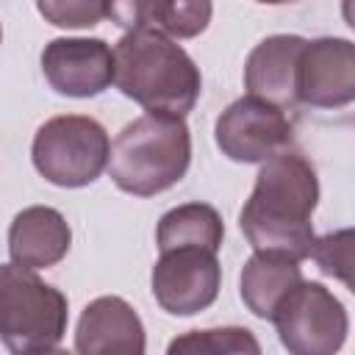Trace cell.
<instances>
[{
    "label": "cell",
    "mask_w": 355,
    "mask_h": 355,
    "mask_svg": "<svg viewBox=\"0 0 355 355\" xmlns=\"http://www.w3.org/2000/svg\"><path fill=\"white\" fill-rule=\"evenodd\" d=\"M111 14H128L119 22H128L130 28L147 25V28H153L169 39H191L208 28L214 6L205 0H194V3H183V0L161 3V0H155V3H122V6L111 3Z\"/></svg>",
    "instance_id": "2e32d148"
},
{
    "label": "cell",
    "mask_w": 355,
    "mask_h": 355,
    "mask_svg": "<svg viewBox=\"0 0 355 355\" xmlns=\"http://www.w3.org/2000/svg\"><path fill=\"white\" fill-rule=\"evenodd\" d=\"M311 258L319 263V269L344 286L352 288V230H336L322 239H313Z\"/></svg>",
    "instance_id": "ac0fdd59"
},
{
    "label": "cell",
    "mask_w": 355,
    "mask_h": 355,
    "mask_svg": "<svg viewBox=\"0 0 355 355\" xmlns=\"http://www.w3.org/2000/svg\"><path fill=\"white\" fill-rule=\"evenodd\" d=\"M294 100L311 108H341L355 100V44L338 36L305 39L297 72Z\"/></svg>",
    "instance_id": "9c48e42d"
},
{
    "label": "cell",
    "mask_w": 355,
    "mask_h": 355,
    "mask_svg": "<svg viewBox=\"0 0 355 355\" xmlns=\"http://www.w3.org/2000/svg\"><path fill=\"white\" fill-rule=\"evenodd\" d=\"M305 39L294 33H275L261 39L244 64V89L250 97L266 100L277 108H291L294 100V72Z\"/></svg>",
    "instance_id": "7c38bea8"
},
{
    "label": "cell",
    "mask_w": 355,
    "mask_h": 355,
    "mask_svg": "<svg viewBox=\"0 0 355 355\" xmlns=\"http://www.w3.org/2000/svg\"><path fill=\"white\" fill-rule=\"evenodd\" d=\"M319 202V178L300 153H277L263 161L255 186L239 214L241 233L255 252H277L294 261L311 258L313 211Z\"/></svg>",
    "instance_id": "6da1fadb"
},
{
    "label": "cell",
    "mask_w": 355,
    "mask_h": 355,
    "mask_svg": "<svg viewBox=\"0 0 355 355\" xmlns=\"http://www.w3.org/2000/svg\"><path fill=\"white\" fill-rule=\"evenodd\" d=\"M42 72L58 94L94 97L114 83V53L103 39H53L42 50Z\"/></svg>",
    "instance_id": "30bf717a"
},
{
    "label": "cell",
    "mask_w": 355,
    "mask_h": 355,
    "mask_svg": "<svg viewBox=\"0 0 355 355\" xmlns=\"http://www.w3.org/2000/svg\"><path fill=\"white\" fill-rule=\"evenodd\" d=\"M166 355H261V344L250 327L225 324L180 333L169 341Z\"/></svg>",
    "instance_id": "e0dca14e"
},
{
    "label": "cell",
    "mask_w": 355,
    "mask_h": 355,
    "mask_svg": "<svg viewBox=\"0 0 355 355\" xmlns=\"http://www.w3.org/2000/svg\"><path fill=\"white\" fill-rule=\"evenodd\" d=\"M272 322L288 355H338L349 333L341 300L313 280L291 288L275 308Z\"/></svg>",
    "instance_id": "8992f818"
},
{
    "label": "cell",
    "mask_w": 355,
    "mask_h": 355,
    "mask_svg": "<svg viewBox=\"0 0 355 355\" xmlns=\"http://www.w3.org/2000/svg\"><path fill=\"white\" fill-rule=\"evenodd\" d=\"M191 164V133L183 116L141 114L128 122L108 155V175L116 189L133 197H153L172 189Z\"/></svg>",
    "instance_id": "3957f363"
},
{
    "label": "cell",
    "mask_w": 355,
    "mask_h": 355,
    "mask_svg": "<svg viewBox=\"0 0 355 355\" xmlns=\"http://www.w3.org/2000/svg\"><path fill=\"white\" fill-rule=\"evenodd\" d=\"M72 244L69 222L61 211L50 205L22 208L8 227V255L11 263L25 269H47L55 266Z\"/></svg>",
    "instance_id": "4fadbf2b"
},
{
    "label": "cell",
    "mask_w": 355,
    "mask_h": 355,
    "mask_svg": "<svg viewBox=\"0 0 355 355\" xmlns=\"http://www.w3.org/2000/svg\"><path fill=\"white\" fill-rule=\"evenodd\" d=\"M67 297L33 269L0 263V341L11 355L58 347L67 333Z\"/></svg>",
    "instance_id": "277c9868"
},
{
    "label": "cell",
    "mask_w": 355,
    "mask_h": 355,
    "mask_svg": "<svg viewBox=\"0 0 355 355\" xmlns=\"http://www.w3.org/2000/svg\"><path fill=\"white\" fill-rule=\"evenodd\" d=\"M225 239L222 216L208 202H183L166 211L155 230L158 252L178 250V247H200L216 252Z\"/></svg>",
    "instance_id": "9a60e30c"
},
{
    "label": "cell",
    "mask_w": 355,
    "mask_h": 355,
    "mask_svg": "<svg viewBox=\"0 0 355 355\" xmlns=\"http://www.w3.org/2000/svg\"><path fill=\"white\" fill-rule=\"evenodd\" d=\"M33 355H72V352H67V349H61V347H53V349H44V352H33Z\"/></svg>",
    "instance_id": "ffe728a7"
},
{
    "label": "cell",
    "mask_w": 355,
    "mask_h": 355,
    "mask_svg": "<svg viewBox=\"0 0 355 355\" xmlns=\"http://www.w3.org/2000/svg\"><path fill=\"white\" fill-rule=\"evenodd\" d=\"M214 139L225 158L236 164H263L288 150L294 125L283 108L247 94L216 116Z\"/></svg>",
    "instance_id": "52a82bcc"
},
{
    "label": "cell",
    "mask_w": 355,
    "mask_h": 355,
    "mask_svg": "<svg viewBox=\"0 0 355 355\" xmlns=\"http://www.w3.org/2000/svg\"><path fill=\"white\" fill-rule=\"evenodd\" d=\"M155 302L172 316H194L214 305L222 286L216 252L200 247H178L158 255L150 275Z\"/></svg>",
    "instance_id": "ba28073f"
},
{
    "label": "cell",
    "mask_w": 355,
    "mask_h": 355,
    "mask_svg": "<svg viewBox=\"0 0 355 355\" xmlns=\"http://www.w3.org/2000/svg\"><path fill=\"white\" fill-rule=\"evenodd\" d=\"M300 283H302L300 261L277 255V252H252L244 261L241 277H239L241 300L250 308V313L258 319H269V322L280 300Z\"/></svg>",
    "instance_id": "5bb4252c"
},
{
    "label": "cell",
    "mask_w": 355,
    "mask_h": 355,
    "mask_svg": "<svg viewBox=\"0 0 355 355\" xmlns=\"http://www.w3.org/2000/svg\"><path fill=\"white\" fill-rule=\"evenodd\" d=\"M36 11L55 28H92L111 17V3L97 0H42Z\"/></svg>",
    "instance_id": "d6986e66"
},
{
    "label": "cell",
    "mask_w": 355,
    "mask_h": 355,
    "mask_svg": "<svg viewBox=\"0 0 355 355\" xmlns=\"http://www.w3.org/2000/svg\"><path fill=\"white\" fill-rule=\"evenodd\" d=\"M111 141L105 128L83 114H61L39 125L31 158L36 172L61 189L94 183L108 166Z\"/></svg>",
    "instance_id": "5b68a950"
},
{
    "label": "cell",
    "mask_w": 355,
    "mask_h": 355,
    "mask_svg": "<svg viewBox=\"0 0 355 355\" xmlns=\"http://www.w3.org/2000/svg\"><path fill=\"white\" fill-rule=\"evenodd\" d=\"M78 355H147V336L136 308L114 294L92 300L75 327Z\"/></svg>",
    "instance_id": "8fae6325"
},
{
    "label": "cell",
    "mask_w": 355,
    "mask_h": 355,
    "mask_svg": "<svg viewBox=\"0 0 355 355\" xmlns=\"http://www.w3.org/2000/svg\"><path fill=\"white\" fill-rule=\"evenodd\" d=\"M0 39H3V28H0Z\"/></svg>",
    "instance_id": "44dd1931"
},
{
    "label": "cell",
    "mask_w": 355,
    "mask_h": 355,
    "mask_svg": "<svg viewBox=\"0 0 355 355\" xmlns=\"http://www.w3.org/2000/svg\"><path fill=\"white\" fill-rule=\"evenodd\" d=\"M111 53L116 89L147 114L186 116L200 100V67L175 39L147 25H133Z\"/></svg>",
    "instance_id": "7a4b0ae2"
}]
</instances>
